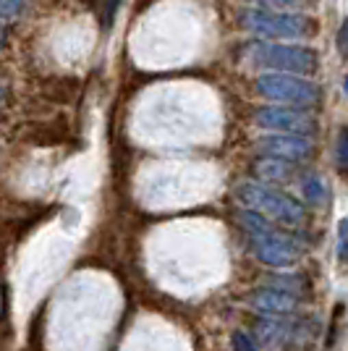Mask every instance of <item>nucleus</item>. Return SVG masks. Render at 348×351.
<instances>
[{"label":"nucleus","mask_w":348,"mask_h":351,"mask_svg":"<svg viewBox=\"0 0 348 351\" xmlns=\"http://www.w3.org/2000/svg\"><path fill=\"white\" fill-rule=\"evenodd\" d=\"M257 173H260V178H264V181H286L290 176V168L286 160H273V158H270V162H260V165H257Z\"/></svg>","instance_id":"obj_11"},{"label":"nucleus","mask_w":348,"mask_h":351,"mask_svg":"<svg viewBox=\"0 0 348 351\" xmlns=\"http://www.w3.org/2000/svg\"><path fill=\"white\" fill-rule=\"evenodd\" d=\"M76 89H79V82H76V79H53L50 84H45V95H47L50 100L69 103V100H73Z\"/></svg>","instance_id":"obj_10"},{"label":"nucleus","mask_w":348,"mask_h":351,"mask_svg":"<svg viewBox=\"0 0 348 351\" xmlns=\"http://www.w3.org/2000/svg\"><path fill=\"white\" fill-rule=\"evenodd\" d=\"M3 95H5V89H3V87H0V100H3Z\"/></svg>","instance_id":"obj_21"},{"label":"nucleus","mask_w":348,"mask_h":351,"mask_svg":"<svg viewBox=\"0 0 348 351\" xmlns=\"http://www.w3.org/2000/svg\"><path fill=\"white\" fill-rule=\"evenodd\" d=\"M257 92L267 100H277V103H296L306 108L319 100L317 84H312L306 76H296V73H264L257 79Z\"/></svg>","instance_id":"obj_4"},{"label":"nucleus","mask_w":348,"mask_h":351,"mask_svg":"<svg viewBox=\"0 0 348 351\" xmlns=\"http://www.w3.org/2000/svg\"><path fill=\"white\" fill-rule=\"evenodd\" d=\"M236 194H238V199L247 207L260 210V215H270V218L280 220L286 226H293V223H299V220L304 218V207L299 205L293 197L270 189V186H264L260 181L238 184Z\"/></svg>","instance_id":"obj_3"},{"label":"nucleus","mask_w":348,"mask_h":351,"mask_svg":"<svg viewBox=\"0 0 348 351\" xmlns=\"http://www.w3.org/2000/svg\"><path fill=\"white\" fill-rule=\"evenodd\" d=\"M251 244H254L257 260L264 265H270V267H290V265L299 263V249L275 234L254 236Z\"/></svg>","instance_id":"obj_7"},{"label":"nucleus","mask_w":348,"mask_h":351,"mask_svg":"<svg viewBox=\"0 0 348 351\" xmlns=\"http://www.w3.org/2000/svg\"><path fill=\"white\" fill-rule=\"evenodd\" d=\"M335 47H338V53H340V58L348 60V16L343 19V24H340V29L335 34Z\"/></svg>","instance_id":"obj_15"},{"label":"nucleus","mask_w":348,"mask_h":351,"mask_svg":"<svg viewBox=\"0 0 348 351\" xmlns=\"http://www.w3.org/2000/svg\"><path fill=\"white\" fill-rule=\"evenodd\" d=\"M249 58L262 69H273L275 73H296V76H312L319 66L317 50L299 45L254 43L249 47Z\"/></svg>","instance_id":"obj_2"},{"label":"nucleus","mask_w":348,"mask_h":351,"mask_svg":"<svg viewBox=\"0 0 348 351\" xmlns=\"http://www.w3.org/2000/svg\"><path fill=\"white\" fill-rule=\"evenodd\" d=\"M338 263H348V215L338 226Z\"/></svg>","instance_id":"obj_13"},{"label":"nucleus","mask_w":348,"mask_h":351,"mask_svg":"<svg viewBox=\"0 0 348 351\" xmlns=\"http://www.w3.org/2000/svg\"><path fill=\"white\" fill-rule=\"evenodd\" d=\"M241 27L264 40H301L317 32L314 19L293 11H273V8H251L241 14Z\"/></svg>","instance_id":"obj_1"},{"label":"nucleus","mask_w":348,"mask_h":351,"mask_svg":"<svg viewBox=\"0 0 348 351\" xmlns=\"http://www.w3.org/2000/svg\"><path fill=\"white\" fill-rule=\"evenodd\" d=\"M338 165L348 168V129H343L338 136Z\"/></svg>","instance_id":"obj_16"},{"label":"nucleus","mask_w":348,"mask_h":351,"mask_svg":"<svg viewBox=\"0 0 348 351\" xmlns=\"http://www.w3.org/2000/svg\"><path fill=\"white\" fill-rule=\"evenodd\" d=\"M27 139L42 147L60 145V142L69 139V121H66V118H58V121L53 118V121H42V123H32Z\"/></svg>","instance_id":"obj_9"},{"label":"nucleus","mask_w":348,"mask_h":351,"mask_svg":"<svg viewBox=\"0 0 348 351\" xmlns=\"http://www.w3.org/2000/svg\"><path fill=\"white\" fill-rule=\"evenodd\" d=\"M254 123L264 132L296 134V136L314 132V121L301 110H290V108H260L254 113Z\"/></svg>","instance_id":"obj_5"},{"label":"nucleus","mask_w":348,"mask_h":351,"mask_svg":"<svg viewBox=\"0 0 348 351\" xmlns=\"http://www.w3.org/2000/svg\"><path fill=\"white\" fill-rule=\"evenodd\" d=\"M231 346L233 351H257V343H254V338L244 333V330H236L231 338Z\"/></svg>","instance_id":"obj_14"},{"label":"nucleus","mask_w":348,"mask_h":351,"mask_svg":"<svg viewBox=\"0 0 348 351\" xmlns=\"http://www.w3.org/2000/svg\"><path fill=\"white\" fill-rule=\"evenodd\" d=\"M343 92H346V95H348V73H346V76H343Z\"/></svg>","instance_id":"obj_20"},{"label":"nucleus","mask_w":348,"mask_h":351,"mask_svg":"<svg viewBox=\"0 0 348 351\" xmlns=\"http://www.w3.org/2000/svg\"><path fill=\"white\" fill-rule=\"evenodd\" d=\"M260 152H264L267 158L273 160H304L312 155V142L304 136H296V134H273V136H264L257 142Z\"/></svg>","instance_id":"obj_6"},{"label":"nucleus","mask_w":348,"mask_h":351,"mask_svg":"<svg viewBox=\"0 0 348 351\" xmlns=\"http://www.w3.org/2000/svg\"><path fill=\"white\" fill-rule=\"evenodd\" d=\"M21 5H24V0H0V14L14 16L21 11Z\"/></svg>","instance_id":"obj_19"},{"label":"nucleus","mask_w":348,"mask_h":351,"mask_svg":"<svg viewBox=\"0 0 348 351\" xmlns=\"http://www.w3.org/2000/svg\"><path fill=\"white\" fill-rule=\"evenodd\" d=\"M257 3H267V5H275V8H296V5H314L317 0H257Z\"/></svg>","instance_id":"obj_17"},{"label":"nucleus","mask_w":348,"mask_h":351,"mask_svg":"<svg viewBox=\"0 0 348 351\" xmlns=\"http://www.w3.org/2000/svg\"><path fill=\"white\" fill-rule=\"evenodd\" d=\"M304 197L309 205H322V202H325L327 189H325V184L319 181L317 176H309V178L304 181Z\"/></svg>","instance_id":"obj_12"},{"label":"nucleus","mask_w":348,"mask_h":351,"mask_svg":"<svg viewBox=\"0 0 348 351\" xmlns=\"http://www.w3.org/2000/svg\"><path fill=\"white\" fill-rule=\"evenodd\" d=\"M251 307H257L264 315H288L296 309V293L288 289H260L249 296Z\"/></svg>","instance_id":"obj_8"},{"label":"nucleus","mask_w":348,"mask_h":351,"mask_svg":"<svg viewBox=\"0 0 348 351\" xmlns=\"http://www.w3.org/2000/svg\"><path fill=\"white\" fill-rule=\"evenodd\" d=\"M121 0H105V11H102V27H110L113 24V16H116V8Z\"/></svg>","instance_id":"obj_18"}]
</instances>
